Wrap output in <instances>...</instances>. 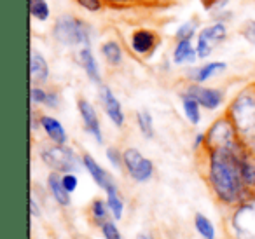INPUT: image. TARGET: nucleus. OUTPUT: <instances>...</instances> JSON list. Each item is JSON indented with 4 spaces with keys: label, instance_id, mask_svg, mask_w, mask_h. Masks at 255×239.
<instances>
[{
    "label": "nucleus",
    "instance_id": "f257e3e1",
    "mask_svg": "<svg viewBox=\"0 0 255 239\" xmlns=\"http://www.w3.org/2000/svg\"><path fill=\"white\" fill-rule=\"evenodd\" d=\"M243 147L238 150H199L205 161L203 175L208 183V189L212 190L217 203L224 208H234L250 196L241 175L240 157Z\"/></svg>",
    "mask_w": 255,
    "mask_h": 239
},
{
    "label": "nucleus",
    "instance_id": "f03ea898",
    "mask_svg": "<svg viewBox=\"0 0 255 239\" xmlns=\"http://www.w3.org/2000/svg\"><path fill=\"white\" fill-rule=\"evenodd\" d=\"M224 225L229 239H255V194L229 208Z\"/></svg>",
    "mask_w": 255,
    "mask_h": 239
},
{
    "label": "nucleus",
    "instance_id": "7ed1b4c3",
    "mask_svg": "<svg viewBox=\"0 0 255 239\" xmlns=\"http://www.w3.org/2000/svg\"><path fill=\"white\" fill-rule=\"evenodd\" d=\"M245 145L240 133L234 127L233 120L224 114L222 117L213 120L212 126L205 133V145L201 150L213 152V150H238ZM199 152V150H198Z\"/></svg>",
    "mask_w": 255,
    "mask_h": 239
},
{
    "label": "nucleus",
    "instance_id": "20e7f679",
    "mask_svg": "<svg viewBox=\"0 0 255 239\" xmlns=\"http://www.w3.org/2000/svg\"><path fill=\"white\" fill-rule=\"evenodd\" d=\"M40 159H42L47 168L60 173V175L75 173L82 164V159L79 161V157L75 155V152L70 147H67V145H56V143L44 148L40 152Z\"/></svg>",
    "mask_w": 255,
    "mask_h": 239
},
{
    "label": "nucleus",
    "instance_id": "39448f33",
    "mask_svg": "<svg viewBox=\"0 0 255 239\" xmlns=\"http://www.w3.org/2000/svg\"><path fill=\"white\" fill-rule=\"evenodd\" d=\"M53 33L58 42H61L63 46H79V44L88 42L89 39L88 26L74 16H61L54 23Z\"/></svg>",
    "mask_w": 255,
    "mask_h": 239
},
{
    "label": "nucleus",
    "instance_id": "423d86ee",
    "mask_svg": "<svg viewBox=\"0 0 255 239\" xmlns=\"http://www.w3.org/2000/svg\"><path fill=\"white\" fill-rule=\"evenodd\" d=\"M123 162L126 168L128 175L131 176L135 182L143 183L149 182L154 175V164L150 159H147L145 155H142V152L138 148H126L123 152Z\"/></svg>",
    "mask_w": 255,
    "mask_h": 239
},
{
    "label": "nucleus",
    "instance_id": "0eeeda50",
    "mask_svg": "<svg viewBox=\"0 0 255 239\" xmlns=\"http://www.w3.org/2000/svg\"><path fill=\"white\" fill-rule=\"evenodd\" d=\"M226 35H227V28H226V25H222V23H217V25L205 28L198 37V46H196L198 56L199 58L210 56L212 51L226 39Z\"/></svg>",
    "mask_w": 255,
    "mask_h": 239
},
{
    "label": "nucleus",
    "instance_id": "6e6552de",
    "mask_svg": "<svg viewBox=\"0 0 255 239\" xmlns=\"http://www.w3.org/2000/svg\"><path fill=\"white\" fill-rule=\"evenodd\" d=\"M185 95L192 96V98L206 110H217L224 103L222 91L213 89V88H205V86H201V84H191L185 89Z\"/></svg>",
    "mask_w": 255,
    "mask_h": 239
},
{
    "label": "nucleus",
    "instance_id": "1a4fd4ad",
    "mask_svg": "<svg viewBox=\"0 0 255 239\" xmlns=\"http://www.w3.org/2000/svg\"><path fill=\"white\" fill-rule=\"evenodd\" d=\"M77 109L82 117V122H84L86 131H88L89 134H93V138H95L98 143H103L102 126H100V119H98V114H96L95 107H93L86 98H79Z\"/></svg>",
    "mask_w": 255,
    "mask_h": 239
},
{
    "label": "nucleus",
    "instance_id": "9d476101",
    "mask_svg": "<svg viewBox=\"0 0 255 239\" xmlns=\"http://www.w3.org/2000/svg\"><path fill=\"white\" fill-rule=\"evenodd\" d=\"M241 175L248 194H255V145H245L241 150Z\"/></svg>",
    "mask_w": 255,
    "mask_h": 239
},
{
    "label": "nucleus",
    "instance_id": "9b49d317",
    "mask_svg": "<svg viewBox=\"0 0 255 239\" xmlns=\"http://www.w3.org/2000/svg\"><path fill=\"white\" fill-rule=\"evenodd\" d=\"M100 100H102V105L105 109V114L109 116V119L112 120V124H116L117 127L124 126V112L123 107H121L119 100L116 98V95L112 93V89L102 86V91H100Z\"/></svg>",
    "mask_w": 255,
    "mask_h": 239
},
{
    "label": "nucleus",
    "instance_id": "f8f14e48",
    "mask_svg": "<svg viewBox=\"0 0 255 239\" xmlns=\"http://www.w3.org/2000/svg\"><path fill=\"white\" fill-rule=\"evenodd\" d=\"M159 46V35L150 30H136L131 35V49L138 56H149Z\"/></svg>",
    "mask_w": 255,
    "mask_h": 239
},
{
    "label": "nucleus",
    "instance_id": "ddd939ff",
    "mask_svg": "<svg viewBox=\"0 0 255 239\" xmlns=\"http://www.w3.org/2000/svg\"><path fill=\"white\" fill-rule=\"evenodd\" d=\"M82 166H84V169L89 173V176L93 178V182H95L96 185L103 190V192H107L110 187L116 185V182H114L112 176H110L109 173H107L105 169H103L102 166H100L89 154L82 155Z\"/></svg>",
    "mask_w": 255,
    "mask_h": 239
},
{
    "label": "nucleus",
    "instance_id": "4468645a",
    "mask_svg": "<svg viewBox=\"0 0 255 239\" xmlns=\"http://www.w3.org/2000/svg\"><path fill=\"white\" fill-rule=\"evenodd\" d=\"M47 79H49V65L46 58L37 51H32L30 53V82L32 86H37L47 82Z\"/></svg>",
    "mask_w": 255,
    "mask_h": 239
},
{
    "label": "nucleus",
    "instance_id": "2eb2a0df",
    "mask_svg": "<svg viewBox=\"0 0 255 239\" xmlns=\"http://www.w3.org/2000/svg\"><path fill=\"white\" fill-rule=\"evenodd\" d=\"M39 124L42 126V129L46 131L47 138L56 145H65L67 143V131L61 126V122L58 119L51 116H40Z\"/></svg>",
    "mask_w": 255,
    "mask_h": 239
},
{
    "label": "nucleus",
    "instance_id": "dca6fc26",
    "mask_svg": "<svg viewBox=\"0 0 255 239\" xmlns=\"http://www.w3.org/2000/svg\"><path fill=\"white\" fill-rule=\"evenodd\" d=\"M112 218V213H110V208L107 204V199H96L91 201V204L88 206V220L91 222V225L95 227H102L105 222H109Z\"/></svg>",
    "mask_w": 255,
    "mask_h": 239
},
{
    "label": "nucleus",
    "instance_id": "f3484780",
    "mask_svg": "<svg viewBox=\"0 0 255 239\" xmlns=\"http://www.w3.org/2000/svg\"><path fill=\"white\" fill-rule=\"evenodd\" d=\"M47 189H49L53 199L56 201L60 206H63V208L70 206V192L65 189L60 173H56V171L49 173V176H47Z\"/></svg>",
    "mask_w": 255,
    "mask_h": 239
},
{
    "label": "nucleus",
    "instance_id": "a211bd4d",
    "mask_svg": "<svg viewBox=\"0 0 255 239\" xmlns=\"http://www.w3.org/2000/svg\"><path fill=\"white\" fill-rule=\"evenodd\" d=\"M79 60H81V65L86 74H88V77L91 79L95 84H102V75H100V70H98V63H96L95 56H93L89 47H84V49L79 53Z\"/></svg>",
    "mask_w": 255,
    "mask_h": 239
},
{
    "label": "nucleus",
    "instance_id": "6ab92c4d",
    "mask_svg": "<svg viewBox=\"0 0 255 239\" xmlns=\"http://www.w3.org/2000/svg\"><path fill=\"white\" fill-rule=\"evenodd\" d=\"M198 58V51L191 46V40H180L177 42V47L173 51V61L177 65L194 63Z\"/></svg>",
    "mask_w": 255,
    "mask_h": 239
},
{
    "label": "nucleus",
    "instance_id": "aec40b11",
    "mask_svg": "<svg viewBox=\"0 0 255 239\" xmlns=\"http://www.w3.org/2000/svg\"><path fill=\"white\" fill-rule=\"evenodd\" d=\"M105 196H107V204H109V208H110V213H112V218L114 220H121L124 213V199H123V196H121L117 185L110 187L105 192Z\"/></svg>",
    "mask_w": 255,
    "mask_h": 239
},
{
    "label": "nucleus",
    "instance_id": "412c9836",
    "mask_svg": "<svg viewBox=\"0 0 255 239\" xmlns=\"http://www.w3.org/2000/svg\"><path fill=\"white\" fill-rule=\"evenodd\" d=\"M224 70H226V63H222V61H212V63L198 68L194 72V75H192V81H194V84H201V82L212 79L213 75L222 74Z\"/></svg>",
    "mask_w": 255,
    "mask_h": 239
},
{
    "label": "nucleus",
    "instance_id": "4be33fe9",
    "mask_svg": "<svg viewBox=\"0 0 255 239\" xmlns=\"http://www.w3.org/2000/svg\"><path fill=\"white\" fill-rule=\"evenodd\" d=\"M182 107H184V112H185V117L189 119V122L191 124H199V120H201V105H199L198 102H196L192 96L189 95H184L182 96Z\"/></svg>",
    "mask_w": 255,
    "mask_h": 239
},
{
    "label": "nucleus",
    "instance_id": "5701e85b",
    "mask_svg": "<svg viewBox=\"0 0 255 239\" xmlns=\"http://www.w3.org/2000/svg\"><path fill=\"white\" fill-rule=\"evenodd\" d=\"M194 227L203 239H215L217 234H215V227H213V222L210 218H206L203 213L194 215Z\"/></svg>",
    "mask_w": 255,
    "mask_h": 239
},
{
    "label": "nucleus",
    "instance_id": "b1692460",
    "mask_svg": "<svg viewBox=\"0 0 255 239\" xmlns=\"http://www.w3.org/2000/svg\"><path fill=\"white\" fill-rule=\"evenodd\" d=\"M102 54L110 65H114V67L123 61V51H121L119 44H117L116 40H109V42L103 44V46H102Z\"/></svg>",
    "mask_w": 255,
    "mask_h": 239
},
{
    "label": "nucleus",
    "instance_id": "393cba45",
    "mask_svg": "<svg viewBox=\"0 0 255 239\" xmlns=\"http://www.w3.org/2000/svg\"><path fill=\"white\" fill-rule=\"evenodd\" d=\"M136 122H138L140 133L145 138H152L154 136V122H152V116H150L147 110H140L136 112Z\"/></svg>",
    "mask_w": 255,
    "mask_h": 239
},
{
    "label": "nucleus",
    "instance_id": "a878e982",
    "mask_svg": "<svg viewBox=\"0 0 255 239\" xmlns=\"http://www.w3.org/2000/svg\"><path fill=\"white\" fill-rule=\"evenodd\" d=\"M30 14L40 21H46L49 18V5L46 0H30Z\"/></svg>",
    "mask_w": 255,
    "mask_h": 239
},
{
    "label": "nucleus",
    "instance_id": "bb28decb",
    "mask_svg": "<svg viewBox=\"0 0 255 239\" xmlns=\"http://www.w3.org/2000/svg\"><path fill=\"white\" fill-rule=\"evenodd\" d=\"M100 231H102V236L105 239H124L114 218H110L109 222H105V224L100 227Z\"/></svg>",
    "mask_w": 255,
    "mask_h": 239
},
{
    "label": "nucleus",
    "instance_id": "cd10ccee",
    "mask_svg": "<svg viewBox=\"0 0 255 239\" xmlns=\"http://www.w3.org/2000/svg\"><path fill=\"white\" fill-rule=\"evenodd\" d=\"M30 100L35 105H47V100H49V91L39 88V86H32L30 89Z\"/></svg>",
    "mask_w": 255,
    "mask_h": 239
},
{
    "label": "nucleus",
    "instance_id": "c85d7f7f",
    "mask_svg": "<svg viewBox=\"0 0 255 239\" xmlns=\"http://www.w3.org/2000/svg\"><path fill=\"white\" fill-rule=\"evenodd\" d=\"M241 37H243L247 42H250L252 46H255V19H252V21H247L243 23V26H241Z\"/></svg>",
    "mask_w": 255,
    "mask_h": 239
},
{
    "label": "nucleus",
    "instance_id": "c756f323",
    "mask_svg": "<svg viewBox=\"0 0 255 239\" xmlns=\"http://www.w3.org/2000/svg\"><path fill=\"white\" fill-rule=\"evenodd\" d=\"M107 159H109V162L114 166V168L121 169L124 166L123 162V152H119L116 147H109L107 148Z\"/></svg>",
    "mask_w": 255,
    "mask_h": 239
},
{
    "label": "nucleus",
    "instance_id": "7c9ffc66",
    "mask_svg": "<svg viewBox=\"0 0 255 239\" xmlns=\"http://www.w3.org/2000/svg\"><path fill=\"white\" fill-rule=\"evenodd\" d=\"M194 32H196L194 23H185V25H182L180 28L177 30L175 37H177L178 42H180V40H191L192 35H194Z\"/></svg>",
    "mask_w": 255,
    "mask_h": 239
},
{
    "label": "nucleus",
    "instance_id": "2f4dec72",
    "mask_svg": "<svg viewBox=\"0 0 255 239\" xmlns=\"http://www.w3.org/2000/svg\"><path fill=\"white\" fill-rule=\"evenodd\" d=\"M61 182H63L65 189H67L70 194L77 190L79 178H77V175H75V173H65V175H61Z\"/></svg>",
    "mask_w": 255,
    "mask_h": 239
},
{
    "label": "nucleus",
    "instance_id": "473e14b6",
    "mask_svg": "<svg viewBox=\"0 0 255 239\" xmlns=\"http://www.w3.org/2000/svg\"><path fill=\"white\" fill-rule=\"evenodd\" d=\"M81 7H84L86 11L91 12H98L103 9V0H75Z\"/></svg>",
    "mask_w": 255,
    "mask_h": 239
},
{
    "label": "nucleus",
    "instance_id": "72a5a7b5",
    "mask_svg": "<svg viewBox=\"0 0 255 239\" xmlns=\"http://www.w3.org/2000/svg\"><path fill=\"white\" fill-rule=\"evenodd\" d=\"M28 211H30V215H32L33 218H37V217H40V213H42V210H40V206L37 204V201L33 199H28Z\"/></svg>",
    "mask_w": 255,
    "mask_h": 239
},
{
    "label": "nucleus",
    "instance_id": "f704fd0d",
    "mask_svg": "<svg viewBox=\"0 0 255 239\" xmlns=\"http://www.w3.org/2000/svg\"><path fill=\"white\" fill-rule=\"evenodd\" d=\"M217 2H219V0H203V5H205L206 9H210V7H213Z\"/></svg>",
    "mask_w": 255,
    "mask_h": 239
},
{
    "label": "nucleus",
    "instance_id": "c9c22d12",
    "mask_svg": "<svg viewBox=\"0 0 255 239\" xmlns=\"http://www.w3.org/2000/svg\"><path fill=\"white\" fill-rule=\"evenodd\" d=\"M136 239H154V236L149 234V232H140V234L136 236Z\"/></svg>",
    "mask_w": 255,
    "mask_h": 239
}]
</instances>
